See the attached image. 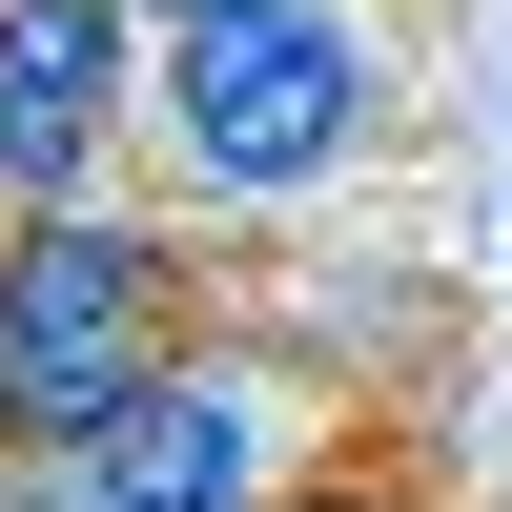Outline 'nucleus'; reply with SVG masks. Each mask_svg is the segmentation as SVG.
I'll return each mask as SVG.
<instances>
[{
	"label": "nucleus",
	"instance_id": "1",
	"mask_svg": "<svg viewBox=\"0 0 512 512\" xmlns=\"http://www.w3.org/2000/svg\"><path fill=\"white\" fill-rule=\"evenodd\" d=\"M369 144H390V21H369V0H246V21L144 41V164H164V226L328 205Z\"/></svg>",
	"mask_w": 512,
	"mask_h": 512
},
{
	"label": "nucleus",
	"instance_id": "2",
	"mask_svg": "<svg viewBox=\"0 0 512 512\" xmlns=\"http://www.w3.org/2000/svg\"><path fill=\"white\" fill-rule=\"evenodd\" d=\"M205 328L226 308H205V246L164 205H41V226H0V472H82Z\"/></svg>",
	"mask_w": 512,
	"mask_h": 512
},
{
	"label": "nucleus",
	"instance_id": "3",
	"mask_svg": "<svg viewBox=\"0 0 512 512\" xmlns=\"http://www.w3.org/2000/svg\"><path fill=\"white\" fill-rule=\"evenodd\" d=\"M349 451V369L287 328H205L82 472H0V512H328Z\"/></svg>",
	"mask_w": 512,
	"mask_h": 512
},
{
	"label": "nucleus",
	"instance_id": "4",
	"mask_svg": "<svg viewBox=\"0 0 512 512\" xmlns=\"http://www.w3.org/2000/svg\"><path fill=\"white\" fill-rule=\"evenodd\" d=\"M123 144H144V21L123 0H0V226L103 205Z\"/></svg>",
	"mask_w": 512,
	"mask_h": 512
},
{
	"label": "nucleus",
	"instance_id": "5",
	"mask_svg": "<svg viewBox=\"0 0 512 512\" xmlns=\"http://www.w3.org/2000/svg\"><path fill=\"white\" fill-rule=\"evenodd\" d=\"M123 21H144V41H185V21H246V0H123Z\"/></svg>",
	"mask_w": 512,
	"mask_h": 512
},
{
	"label": "nucleus",
	"instance_id": "6",
	"mask_svg": "<svg viewBox=\"0 0 512 512\" xmlns=\"http://www.w3.org/2000/svg\"><path fill=\"white\" fill-rule=\"evenodd\" d=\"M492 267H512V246H492Z\"/></svg>",
	"mask_w": 512,
	"mask_h": 512
},
{
	"label": "nucleus",
	"instance_id": "7",
	"mask_svg": "<svg viewBox=\"0 0 512 512\" xmlns=\"http://www.w3.org/2000/svg\"><path fill=\"white\" fill-rule=\"evenodd\" d=\"M328 512H349V492H328Z\"/></svg>",
	"mask_w": 512,
	"mask_h": 512
}]
</instances>
